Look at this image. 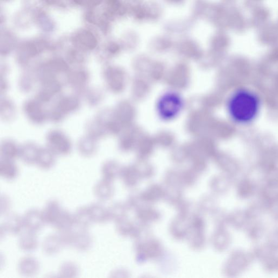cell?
<instances>
[{
  "instance_id": "cell-1",
  "label": "cell",
  "mask_w": 278,
  "mask_h": 278,
  "mask_svg": "<svg viewBox=\"0 0 278 278\" xmlns=\"http://www.w3.org/2000/svg\"><path fill=\"white\" fill-rule=\"evenodd\" d=\"M228 114L234 123L240 125L250 124L258 116L260 100L253 91L240 89L231 95L227 101Z\"/></svg>"
},
{
  "instance_id": "cell-2",
  "label": "cell",
  "mask_w": 278,
  "mask_h": 278,
  "mask_svg": "<svg viewBox=\"0 0 278 278\" xmlns=\"http://www.w3.org/2000/svg\"><path fill=\"white\" fill-rule=\"evenodd\" d=\"M184 100L180 94L175 91H168L162 95L156 103V112L163 121L175 119L182 111Z\"/></svg>"
},
{
  "instance_id": "cell-3",
  "label": "cell",
  "mask_w": 278,
  "mask_h": 278,
  "mask_svg": "<svg viewBox=\"0 0 278 278\" xmlns=\"http://www.w3.org/2000/svg\"><path fill=\"white\" fill-rule=\"evenodd\" d=\"M25 229L37 233L46 224L42 211L36 209L28 210L23 216Z\"/></svg>"
},
{
  "instance_id": "cell-4",
  "label": "cell",
  "mask_w": 278,
  "mask_h": 278,
  "mask_svg": "<svg viewBox=\"0 0 278 278\" xmlns=\"http://www.w3.org/2000/svg\"><path fill=\"white\" fill-rule=\"evenodd\" d=\"M75 230L71 247L81 252L88 251L93 244V239L91 235L88 230H80L75 227Z\"/></svg>"
},
{
  "instance_id": "cell-5",
  "label": "cell",
  "mask_w": 278,
  "mask_h": 278,
  "mask_svg": "<svg viewBox=\"0 0 278 278\" xmlns=\"http://www.w3.org/2000/svg\"><path fill=\"white\" fill-rule=\"evenodd\" d=\"M24 228L23 217L13 213L7 215L2 225L1 231H4L5 234L18 235L22 233Z\"/></svg>"
},
{
  "instance_id": "cell-6",
  "label": "cell",
  "mask_w": 278,
  "mask_h": 278,
  "mask_svg": "<svg viewBox=\"0 0 278 278\" xmlns=\"http://www.w3.org/2000/svg\"><path fill=\"white\" fill-rule=\"evenodd\" d=\"M40 264L38 260L32 256H25L21 258L18 264L19 274L26 277L36 275L39 270Z\"/></svg>"
},
{
  "instance_id": "cell-7",
  "label": "cell",
  "mask_w": 278,
  "mask_h": 278,
  "mask_svg": "<svg viewBox=\"0 0 278 278\" xmlns=\"http://www.w3.org/2000/svg\"><path fill=\"white\" fill-rule=\"evenodd\" d=\"M63 247V242L59 234L48 235L42 244V251L49 256L59 253Z\"/></svg>"
},
{
  "instance_id": "cell-8",
  "label": "cell",
  "mask_w": 278,
  "mask_h": 278,
  "mask_svg": "<svg viewBox=\"0 0 278 278\" xmlns=\"http://www.w3.org/2000/svg\"><path fill=\"white\" fill-rule=\"evenodd\" d=\"M18 245L24 252H32L38 247V240L36 233L26 231L21 233L18 241Z\"/></svg>"
},
{
  "instance_id": "cell-9",
  "label": "cell",
  "mask_w": 278,
  "mask_h": 278,
  "mask_svg": "<svg viewBox=\"0 0 278 278\" xmlns=\"http://www.w3.org/2000/svg\"><path fill=\"white\" fill-rule=\"evenodd\" d=\"M113 182L102 179L98 181L94 189L95 197L98 200L104 202L110 199L114 194Z\"/></svg>"
},
{
  "instance_id": "cell-10",
  "label": "cell",
  "mask_w": 278,
  "mask_h": 278,
  "mask_svg": "<svg viewBox=\"0 0 278 278\" xmlns=\"http://www.w3.org/2000/svg\"><path fill=\"white\" fill-rule=\"evenodd\" d=\"M52 226L59 233L72 230L74 228L73 215L63 209Z\"/></svg>"
},
{
  "instance_id": "cell-11",
  "label": "cell",
  "mask_w": 278,
  "mask_h": 278,
  "mask_svg": "<svg viewBox=\"0 0 278 278\" xmlns=\"http://www.w3.org/2000/svg\"><path fill=\"white\" fill-rule=\"evenodd\" d=\"M74 227L77 229L88 230L92 224L88 206H82L73 215Z\"/></svg>"
},
{
  "instance_id": "cell-12",
  "label": "cell",
  "mask_w": 278,
  "mask_h": 278,
  "mask_svg": "<svg viewBox=\"0 0 278 278\" xmlns=\"http://www.w3.org/2000/svg\"><path fill=\"white\" fill-rule=\"evenodd\" d=\"M92 223L104 224L109 220L108 209L100 203H93L88 206Z\"/></svg>"
},
{
  "instance_id": "cell-13",
  "label": "cell",
  "mask_w": 278,
  "mask_h": 278,
  "mask_svg": "<svg viewBox=\"0 0 278 278\" xmlns=\"http://www.w3.org/2000/svg\"><path fill=\"white\" fill-rule=\"evenodd\" d=\"M19 170L12 160L2 159L0 162V175L7 181H13L17 178Z\"/></svg>"
},
{
  "instance_id": "cell-14",
  "label": "cell",
  "mask_w": 278,
  "mask_h": 278,
  "mask_svg": "<svg viewBox=\"0 0 278 278\" xmlns=\"http://www.w3.org/2000/svg\"><path fill=\"white\" fill-rule=\"evenodd\" d=\"M63 209L60 203L55 200L48 202L42 211L46 224L52 225Z\"/></svg>"
},
{
  "instance_id": "cell-15",
  "label": "cell",
  "mask_w": 278,
  "mask_h": 278,
  "mask_svg": "<svg viewBox=\"0 0 278 278\" xmlns=\"http://www.w3.org/2000/svg\"><path fill=\"white\" fill-rule=\"evenodd\" d=\"M190 225L187 224L184 216H180L174 220L171 226V234L176 239H182L187 236Z\"/></svg>"
},
{
  "instance_id": "cell-16",
  "label": "cell",
  "mask_w": 278,
  "mask_h": 278,
  "mask_svg": "<svg viewBox=\"0 0 278 278\" xmlns=\"http://www.w3.org/2000/svg\"><path fill=\"white\" fill-rule=\"evenodd\" d=\"M36 163L42 170L51 169L55 163V154L49 149L39 151Z\"/></svg>"
},
{
  "instance_id": "cell-17",
  "label": "cell",
  "mask_w": 278,
  "mask_h": 278,
  "mask_svg": "<svg viewBox=\"0 0 278 278\" xmlns=\"http://www.w3.org/2000/svg\"><path fill=\"white\" fill-rule=\"evenodd\" d=\"M137 248L138 250L141 251H144L145 253L143 255L146 258H155L157 257L162 251L161 244L157 240H151L147 241V243L141 244Z\"/></svg>"
},
{
  "instance_id": "cell-18",
  "label": "cell",
  "mask_w": 278,
  "mask_h": 278,
  "mask_svg": "<svg viewBox=\"0 0 278 278\" xmlns=\"http://www.w3.org/2000/svg\"><path fill=\"white\" fill-rule=\"evenodd\" d=\"M165 190L157 184H153L141 194L144 201L155 202L165 196Z\"/></svg>"
},
{
  "instance_id": "cell-19",
  "label": "cell",
  "mask_w": 278,
  "mask_h": 278,
  "mask_svg": "<svg viewBox=\"0 0 278 278\" xmlns=\"http://www.w3.org/2000/svg\"><path fill=\"white\" fill-rule=\"evenodd\" d=\"M121 171V169L116 162H106L101 169L103 179L113 182L120 177Z\"/></svg>"
},
{
  "instance_id": "cell-20",
  "label": "cell",
  "mask_w": 278,
  "mask_h": 278,
  "mask_svg": "<svg viewBox=\"0 0 278 278\" xmlns=\"http://www.w3.org/2000/svg\"><path fill=\"white\" fill-rule=\"evenodd\" d=\"M127 206L126 204L116 203L108 208L109 219L115 223L126 218Z\"/></svg>"
},
{
  "instance_id": "cell-21",
  "label": "cell",
  "mask_w": 278,
  "mask_h": 278,
  "mask_svg": "<svg viewBox=\"0 0 278 278\" xmlns=\"http://www.w3.org/2000/svg\"><path fill=\"white\" fill-rule=\"evenodd\" d=\"M120 177L126 186L129 188L136 186L140 178L137 171L130 168L121 169Z\"/></svg>"
},
{
  "instance_id": "cell-22",
  "label": "cell",
  "mask_w": 278,
  "mask_h": 278,
  "mask_svg": "<svg viewBox=\"0 0 278 278\" xmlns=\"http://www.w3.org/2000/svg\"><path fill=\"white\" fill-rule=\"evenodd\" d=\"M80 273L79 267L76 263L72 261L64 262L59 269V274L61 277L74 278Z\"/></svg>"
},
{
  "instance_id": "cell-23",
  "label": "cell",
  "mask_w": 278,
  "mask_h": 278,
  "mask_svg": "<svg viewBox=\"0 0 278 278\" xmlns=\"http://www.w3.org/2000/svg\"><path fill=\"white\" fill-rule=\"evenodd\" d=\"M39 151L32 146L25 147L20 151V157L28 165L36 163Z\"/></svg>"
},
{
  "instance_id": "cell-24",
  "label": "cell",
  "mask_w": 278,
  "mask_h": 278,
  "mask_svg": "<svg viewBox=\"0 0 278 278\" xmlns=\"http://www.w3.org/2000/svg\"><path fill=\"white\" fill-rule=\"evenodd\" d=\"M138 213V218L142 223L155 221L160 217L159 212L150 207L142 208Z\"/></svg>"
},
{
  "instance_id": "cell-25",
  "label": "cell",
  "mask_w": 278,
  "mask_h": 278,
  "mask_svg": "<svg viewBox=\"0 0 278 278\" xmlns=\"http://www.w3.org/2000/svg\"><path fill=\"white\" fill-rule=\"evenodd\" d=\"M117 231L123 237L133 235L135 226L126 218L119 220L117 223Z\"/></svg>"
},
{
  "instance_id": "cell-26",
  "label": "cell",
  "mask_w": 278,
  "mask_h": 278,
  "mask_svg": "<svg viewBox=\"0 0 278 278\" xmlns=\"http://www.w3.org/2000/svg\"><path fill=\"white\" fill-rule=\"evenodd\" d=\"M20 154V151L12 145H6L2 148V159L13 160Z\"/></svg>"
},
{
  "instance_id": "cell-27",
  "label": "cell",
  "mask_w": 278,
  "mask_h": 278,
  "mask_svg": "<svg viewBox=\"0 0 278 278\" xmlns=\"http://www.w3.org/2000/svg\"><path fill=\"white\" fill-rule=\"evenodd\" d=\"M268 16L269 14L265 9L256 8V12L253 17L252 23L256 26H261L262 24H264L263 21H266Z\"/></svg>"
},
{
  "instance_id": "cell-28",
  "label": "cell",
  "mask_w": 278,
  "mask_h": 278,
  "mask_svg": "<svg viewBox=\"0 0 278 278\" xmlns=\"http://www.w3.org/2000/svg\"><path fill=\"white\" fill-rule=\"evenodd\" d=\"M246 1L247 2V3H248L249 2H251V0H246ZM260 2V0H253L251 6H254L256 7L255 3H256V4H258V2Z\"/></svg>"
}]
</instances>
